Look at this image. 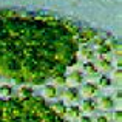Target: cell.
Instances as JSON below:
<instances>
[{"label":"cell","instance_id":"6da1fadb","mask_svg":"<svg viewBox=\"0 0 122 122\" xmlns=\"http://www.w3.org/2000/svg\"><path fill=\"white\" fill-rule=\"evenodd\" d=\"M0 122H65V119L56 114L53 102L42 96V88L36 94L23 97L17 86L14 96L0 97Z\"/></svg>","mask_w":122,"mask_h":122},{"label":"cell","instance_id":"7a4b0ae2","mask_svg":"<svg viewBox=\"0 0 122 122\" xmlns=\"http://www.w3.org/2000/svg\"><path fill=\"white\" fill-rule=\"evenodd\" d=\"M79 105H70V107L66 108V113H65L66 121H73V122L79 121V117L82 116V111H81V107H79Z\"/></svg>","mask_w":122,"mask_h":122},{"label":"cell","instance_id":"277c9868","mask_svg":"<svg viewBox=\"0 0 122 122\" xmlns=\"http://www.w3.org/2000/svg\"><path fill=\"white\" fill-rule=\"evenodd\" d=\"M110 121L111 122H122V111H121V108H116V110L111 111Z\"/></svg>","mask_w":122,"mask_h":122},{"label":"cell","instance_id":"8992f818","mask_svg":"<svg viewBox=\"0 0 122 122\" xmlns=\"http://www.w3.org/2000/svg\"><path fill=\"white\" fill-rule=\"evenodd\" d=\"M65 122H73V121H66V119H65Z\"/></svg>","mask_w":122,"mask_h":122},{"label":"cell","instance_id":"3957f363","mask_svg":"<svg viewBox=\"0 0 122 122\" xmlns=\"http://www.w3.org/2000/svg\"><path fill=\"white\" fill-rule=\"evenodd\" d=\"M110 114L111 113H97L93 116V122H111Z\"/></svg>","mask_w":122,"mask_h":122},{"label":"cell","instance_id":"5b68a950","mask_svg":"<svg viewBox=\"0 0 122 122\" xmlns=\"http://www.w3.org/2000/svg\"><path fill=\"white\" fill-rule=\"evenodd\" d=\"M77 122H93V116H85V114H82Z\"/></svg>","mask_w":122,"mask_h":122}]
</instances>
